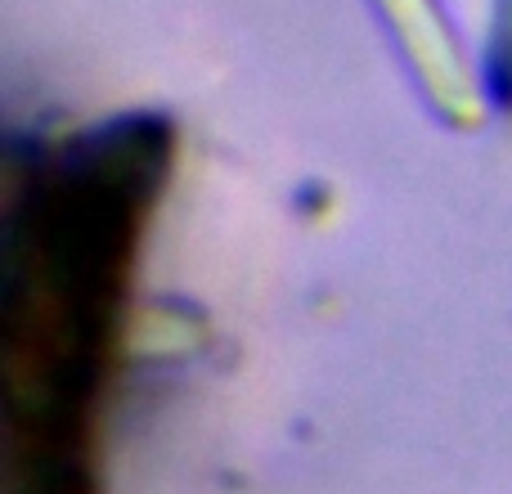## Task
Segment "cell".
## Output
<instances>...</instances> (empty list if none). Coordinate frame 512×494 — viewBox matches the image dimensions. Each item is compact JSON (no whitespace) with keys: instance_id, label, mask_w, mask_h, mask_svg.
Segmentation results:
<instances>
[{"instance_id":"1","label":"cell","mask_w":512,"mask_h":494,"mask_svg":"<svg viewBox=\"0 0 512 494\" xmlns=\"http://www.w3.org/2000/svg\"><path fill=\"white\" fill-rule=\"evenodd\" d=\"M373 5H378L396 50L405 54V68L414 72L418 90L436 108V117L450 122L454 131H481L486 95H481L468 50H463L454 23L445 18L441 0H373Z\"/></svg>"},{"instance_id":"2","label":"cell","mask_w":512,"mask_h":494,"mask_svg":"<svg viewBox=\"0 0 512 494\" xmlns=\"http://www.w3.org/2000/svg\"><path fill=\"white\" fill-rule=\"evenodd\" d=\"M486 72H490V95L504 108H512V0H495Z\"/></svg>"}]
</instances>
